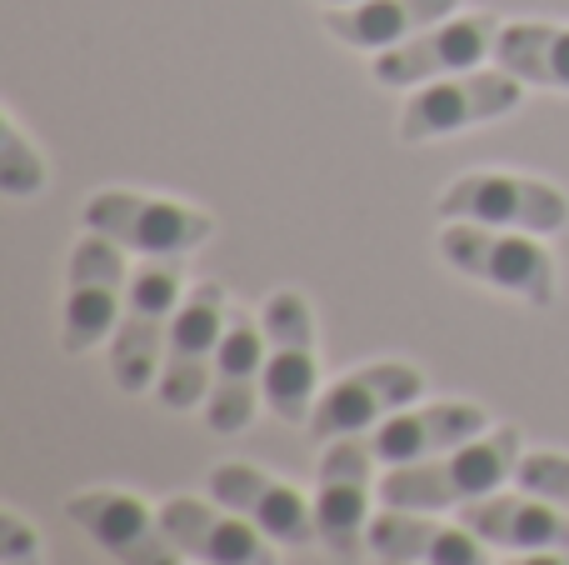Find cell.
<instances>
[{"label":"cell","instance_id":"obj_25","mask_svg":"<svg viewBox=\"0 0 569 565\" xmlns=\"http://www.w3.org/2000/svg\"><path fill=\"white\" fill-rule=\"evenodd\" d=\"M505 565H569V551H520V556Z\"/></svg>","mask_w":569,"mask_h":565},{"label":"cell","instance_id":"obj_5","mask_svg":"<svg viewBox=\"0 0 569 565\" xmlns=\"http://www.w3.org/2000/svg\"><path fill=\"white\" fill-rule=\"evenodd\" d=\"M130 296L126 246L110 236H80L66 260V320H60V346L66 356H86L100 340L116 336L120 310Z\"/></svg>","mask_w":569,"mask_h":565},{"label":"cell","instance_id":"obj_23","mask_svg":"<svg viewBox=\"0 0 569 565\" xmlns=\"http://www.w3.org/2000/svg\"><path fill=\"white\" fill-rule=\"evenodd\" d=\"M515 480H520V490H530V496L569 511V456H560V450H530V456H520Z\"/></svg>","mask_w":569,"mask_h":565},{"label":"cell","instance_id":"obj_18","mask_svg":"<svg viewBox=\"0 0 569 565\" xmlns=\"http://www.w3.org/2000/svg\"><path fill=\"white\" fill-rule=\"evenodd\" d=\"M455 521L465 531H475L485 546L500 551H569V511L530 496V490H520V496H505V490L480 496L455 511Z\"/></svg>","mask_w":569,"mask_h":565},{"label":"cell","instance_id":"obj_20","mask_svg":"<svg viewBox=\"0 0 569 565\" xmlns=\"http://www.w3.org/2000/svg\"><path fill=\"white\" fill-rule=\"evenodd\" d=\"M460 10V0H360V6H325V30L350 50H390L420 30L440 26Z\"/></svg>","mask_w":569,"mask_h":565},{"label":"cell","instance_id":"obj_13","mask_svg":"<svg viewBox=\"0 0 569 565\" xmlns=\"http://www.w3.org/2000/svg\"><path fill=\"white\" fill-rule=\"evenodd\" d=\"M66 516L120 565H180L186 561L180 546L170 541L160 511H150L130 490H110V486L80 490V496L66 500Z\"/></svg>","mask_w":569,"mask_h":565},{"label":"cell","instance_id":"obj_10","mask_svg":"<svg viewBox=\"0 0 569 565\" xmlns=\"http://www.w3.org/2000/svg\"><path fill=\"white\" fill-rule=\"evenodd\" d=\"M230 326V300L226 286L200 280L196 290H186L170 326V346H166V366H160L156 396L166 410H196L210 396V376H216V356L220 340Z\"/></svg>","mask_w":569,"mask_h":565},{"label":"cell","instance_id":"obj_7","mask_svg":"<svg viewBox=\"0 0 569 565\" xmlns=\"http://www.w3.org/2000/svg\"><path fill=\"white\" fill-rule=\"evenodd\" d=\"M86 230L110 236L116 246L136 256H190L216 236V220L196 206H180L166 196H140V190H100L86 206Z\"/></svg>","mask_w":569,"mask_h":565},{"label":"cell","instance_id":"obj_8","mask_svg":"<svg viewBox=\"0 0 569 565\" xmlns=\"http://www.w3.org/2000/svg\"><path fill=\"white\" fill-rule=\"evenodd\" d=\"M525 96V80L510 70H465V76H445L420 86L400 110V140L405 146H425L440 136H460L470 126H490V120L510 116Z\"/></svg>","mask_w":569,"mask_h":565},{"label":"cell","instance_id":"obj_11","mask_svg":"<svg viewBox=\"0 0 569 565\" xmlns=\"http://www.w3.org/2000/svg\"><path fill=\"white\" fill-rule=\"evenodd\" d=\"M425 396V370L410 360H375L350 376H340L330 390H320L310 410V436L315 440H340L365 436V430L385 426L395 410L415 406Z\"/></svg>","mask_w":569,"mask_h":565},{"label":"cell","instance_id":"obj_17","mask_svg":"<svg viewBox=\"0 0 569 565\" xmlns=\"http://www.w3.org/2000/svg\"><path fill=\"white\" fill-rule=\"evenodd\" d=\"M490 430V416L485 406H470V400H440V406H405L395 410L385 426L365 430V446L380 466H410V460H430L445 456V450L465 446V440L485 436Z\"/></svg>","mask_w":569,"mask_h":565},{"label":"cell","instance_id":"obj_12","mask_svg":"<svg viewBox=\"0 0 569 565\" xmlns=\"http://www.w3.org/2000/svg\"><path fill=\"white\" fill-rule=\"evenodd\" d=\"M495 40H500V20L490 10L450 16L440 26L420 30V36L400 40V46L380 50L375 56V80L400 90V86H430V80H445V76H465L485 56H495Z\"/></svg>","mask_w":569,"mask_h":565},{"label":"cell","instance_id":"obj_2","mask_svg":"<svg viewBox=\"0 0 569 565\" xmlns=\"http://www.w3.org/2000/svg\"><path fill=\"white\" fill-rule=\"evenodd\" d=\"M180 300H186L180 256H150L146 266L130 276L126 310H120V326H116V336H110V380H116L126 396H146L160 380Z\"/></svg>","mask_w":569,"mask_h":565},{"label":"cell","instance_id":"obj_9","mask_svg":"<svg viewBox=\"0 0 569 565\" xmlns=\"http://www.w3.org/2000/svg\"><path fill=\"white\" fill-rule=\"evenodd\" d=\"M380 460L370 456L365 436H340L325 446L320 476H315V536L340 565L360 561V546L370 551V470Z\"/></svg>","mask_w":569,"mask_h":565},{"label":"cell","instance_id":"obj_14","mask_svg":"<svg viewBox=\"0 0 569 565\" xmlns=\"http://www.w3.org/2000/svg\"><path fill=\"white\" fill-rule=\"evenodd\" d=\"M206 490L210 500L230 506L236 516H246L256 531H266L276 546H290V551H305L315 546V506L300 496L295 486L276 480L270 470L260 466H246V460H220L216 470L206 476Z\"/></svg>","mask_w":569,"mask_h":565},{"label":"cell","instance_id":"obj_22","mask_svg":"<svg viewBox=\"0 0 569 565\" xmlns=\"http://www.w3.org/2000/svg\"><path fill=\"white\" fill-rule=\"evenodd\" d=\"M0 190L10 200H26L36 190H46V160L26 140V130H20V120L10 110L0 116Z\"/></svg>","mask_w":569,"mask_h":565},{"label":"cell","instance_id":"obj_16","mask_svg":"<svg viewBox=\"0 0 569 565\" xmlns=\"http://www.w3.org/2000/svg\"><path fill=\"white\" fill-rule=\"evenodd\" d=\"M260 400H266V326L256 316H246V310H230L206 396V426L216 436H236V430H246L256 420Z\"/></svg>","mask_w":569,"mask_h":565},{"label":"cell","instance_id":"obj_6","mask_svg":"<svg viewBox=\"0 0 569 565\" xmlns=\"http://www.w3.org/2000/svg\"><path fill=\"white\" fill-rule=\"evenodd\" d=\"M266 326V406L290 426H310L320 400V356H315V316L300 290H276L260 306Z\"/></svg>","mask_w":569,"mask_h":565},{"label":"cell","instance_id":"obj_1","mask_svg":"<svg viewBox=\"0 0 569 565\" xmlns=\"http://www.w3.org/2000/svg\"><path fill=\"white\" fill-rule=\"evenodd\" d=\"M520 430L490 426L485 436L465 440V446L445 450L430 460H410V466H390L380 480V506L395 511H460L480 496L505 490L520 470Z\"/></svg>","mask_w":569,"mask_h":565},{"label":"cell","instance_id":"obj_27","mask_svg":"<svg viewBox=\"0 0 569 565\" xmlns=\"http://www.w3.org/2000/svg\"><path fill=\"white\" fill-rule=\"evenodd\" d=\"M380 565H400V561H380Z\"/></svg>","mask_w":569,"mask_h":565},{"label":"cell","instance_id":"obj_19","mask_svg":"<svg viewBox=\"0 0 569 565\" xmlns=\"http://www.w3.org/2000/svg\"><path fill=\"white\" fill-rule=\"evenodd\" d=\"M370 551L380 561L400 565H490V551L475 531H465L460 521L445 526L430 521L425 511H395L385 506L370 521Z\"/></svg>","mask_w":569,"mask_h":565},{"label":"cell","instance_id":"obj_15","mask_svg":"<svg viewBox=\"0 0 569 565\" xmlns=\"http://www.w3.org/2000/svg\"><path fill=\"white\" fill-rule=\"evenodd\" d=\"M170 541L180 546V556L200 565H280L276 541L266 531H256L246 516H236L220 500H196V496H170L160 506Z\"/></svg>","mask_w":569,"mask_h":565},{"label":"cell","instance_id":"obj_24","mask_svg":"<svg viewBox=\"0 0 569 565\" xmlns=\"http://www.w3.org/2000/svg\"><path fill=\"white\" fill-rule=\"evenodd\" d=\"M0 565H40V536L20 511H0Z\"/></svg>","mask_w":569,"mask_h":565},{"label":"cell","instance_id":"obj_21","mask_svg":"<svg viewBox=\"0 0 569 565\" xmlns=\"http://www.w3.org/2000/svg\"><path fill=\"white\" fill-rule=\"evenodd\" d=\"M495 66L510 70L525 86L569 90V26H550V20H515V26H500Z\"/></svg>","mask_w":569,"mask_h":565},{"label":"cell","instance_id":"obj_4","mask_svg":"<svg viewBox=\"0 0 569 565\" xmlns=\"http://www.w3.org/2000/svg\"><path fill=\"white\" fill-rule=\"evenodd\" d=\"M440 220H475L495 230H525V236H555L569 226V196L550 180L510 176V170H470L450 180L435 200Z\"/></svg>","mask_w":569,"mask_h":565},{"label":"cell","instance_id":"obj_26","mask_svg":"<svg viewBox=\"0 0 569 565\" xmlns=\"http://www.w3.org/2000/svg\"><path fill=\"white\" fill-rule=\"evenodd\" d=\"M320 6H360V0H320Z\"/></svg>","mask_w":569,"mask_h":565},{"label":"cell","instance_id":"obj_3","mask_svg":"<svg viewBox=\"0 0 569 565\" xmlns=\"http://www.w3.org/2000/svg\"><path fill=\"white\" fill-rule=\"evenodd\" d=\"M440 256L450 260L460 276L480 280L490 290L525 300V306L545 310L560 296V270L555 256L525 230H495L475 226V220H445L440 230Z\"/></svg>","mask_w":569,"mask_h":565}]
</instances>
